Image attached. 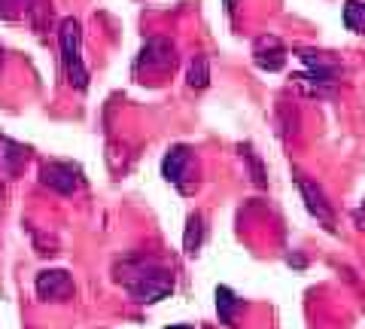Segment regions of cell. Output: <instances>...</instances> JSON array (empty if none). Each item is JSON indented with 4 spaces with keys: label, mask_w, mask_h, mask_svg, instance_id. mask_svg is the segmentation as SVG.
<instances>
[{
    "label": "cell",
    "mask_w": 365,
    "mask_h": 329,
    "mask_svg": "<svg viewBox=\"0 0 365 329\" xmlns=\"http://www.w3.org/2000/svg\"><path fill=\"white\" fill-rule=\"evenodd\" d=\"M253 61L262 71H280L287 64V46L274 37V34H265L253 43Z\"/></svg>",
    "instance_id": "cell-8"
},
{
    "label": "cell",
    "mask_w": 365,
    "mask_h": 329,
    "mask_svg": "<svg viewBox=\"0 0 365 329\" xmlns=\"http://www.w3.org/2000/svg\"><path fill=\"white\" fill-rule=\"evenodd\" d=\"M210 83V67H207V59L204 55H195L189 64V86L192 88H204Z\"/></svg>",
    "instance_id": "cell-12"
},
{
    "label": "cell",
    "mask_w": 365,
    "mask_h": 329,
    "mask_svg": "<svg viewBox=\"0 0 365 329\" xmlns=\"http://www.w3.org/2000/svg\"><path fill=\"white\" fill-rule=\"evenodd\" d=\"M353 223H356V226H359V229L365 232V198L359 201V208H356V211H353Z\"/></svg>",
    "instance_id": "cell-14"
},
{
    "label": "cell",
    "mask_w": 365,
    "mask_h": 329,
    "mask_svg": "<svg viewBox=\"0 0 365 329\" xmlns=\"http://www.w3.org/2000/svg\"><path fill=\"white\" fill-rule=\"evenodd\" d=\"M177 64V55H174V43L165 40V37H153L146 40V46L140 49V55H137V71H158L165 74L170 71V67Z\"/></svg>",
    "instance_id": "cell-5"
},
{
    "label": "cell",
    "mask_w": 365,
    "mask_h": 329,
    "mask_svg": "<svg viewBox=\"0 0 365 329\" xmlns=\"http://www.w3.org/2000/svg\"><path fill=\"white\" fill-rule=\"evenodd\" d=\"M295 186H299L302 192V198L307 204V211H311V217H317V223L323 226L326 232H335V211H332V204L326 201V192L319 189L314 180H307L304 174L295 171Z\"/></svg>",
    "instance_id": "cell-4"
},
{
    "label": "cell",
    "mask_w": 365,
    "mask_h": 329,
    "mask_svg": "<svg viewBox=\"0 0 365 329\" xmlns=\"http://www.w3.org/2000/svg\"><path fill=\"white\" fill-rule=\"evenodd\" d=\"M40 180L49 189L71 196V192H76L79 186H83V171H79L76 165H71V162H49V165H43Z\"/></svg>",
    "instance_id": "cell-7"
},
{
    "label": "cell",
    "mask_w": 365,
    "mask_h": 329,
    "mask_svg": "<svg viewBox=\"0 0 365 329\" xmlns=\"http://www.w3.org/2000/svg\"><path fill=\"white\" fill-rule=\"evenodd\" d=\"M244 308V299H237L228 287H216V311L225 326H235V311Z\"/></svg>",
    "instance_id": "cell-10"
},
{
    "label": "cell",
    "mask_w": 365,
    "mask_h": 329,
    "mask_svg": "<svg viewBox=\"0 0 365 329\" xmlns=\"http://www.w3.org/2000/svg\"><path fill=\"white\" fill-rule=\"evenodd\" d=\"M204 241V217L201 213H192L189 217V229H186V253H195Z\"/></svg>",
    "instance_id": "cell-13"
},
{
    "label": "cell",
    "mask_w": 365,
    "mask_h": 329,
    "mask_svg": "<svg viewBox=\"0 0 365 329\" xmlns=\"http://www.w3.org/2000/svg\"><path fill=\"white\" fill-rule=\"evenodd\" d=\"M125 290L137 302H158L174 290V275L165 265H158L155 259H137V268L125 278Z\"/></svg>",
    "instance_id": "cell-1"
},
{
    "label": "cell",
    "mask_w": 365,
    "mask_h": 329,
    "mask_svg": "<svg viewBox=\"0 0 365 329\" xmlns=\"http://www.w3.org/2000/svg\"><path fill=\"white\" fill-rule=\"evenodd\" d=\"M192 174V150L189 146H170L168 156L162 158V177L168 183H174L180 192H192V186L186 183V177Z\"/></svg>",
    "instance_id": "cell-6"
},
{
    "label": "cell",
    "mask_w": 365,
    "mask_h": 329,
    "mask_svg": "<svg viewBox=\"0 0 365 329\" xmlns=\"http://www.w3.org/2000/svg\"><path fill=\"white\" fill-rule=\"evenodd\" d=\"M299 59L304 61L307 71L304 74H295L292 79L299 83L302 88H307V95H329L335 86V76H338V61L326 59L323 52H307L302 49Z\"/></svg>",
    "instance_id": "cell-2"
},
{
    "label": "cell",
    "mask_w": 365,
    "mask_h": 329,
    "mask_svg": "<svg viewBox=\"0 0 365 329\" xmlns=\"http://www.w3.org/2000/svg\"><path fill=\"white\" fill-rule=\"evenodd\" d=\"M73 290V280L67 271H43V275L37 278V293L43 299H64L67 293Z\"/></svg>",
    "instance_id": "cell-9"
},
{
    "label": "cell",
    "mask_w": 365,
    "mask_h": 329,
    "mask_svg": "<svg viewBox=\"0 0 365 329\" xmlns=\"http://www.w3.org/2000/svg\"><path fill=\"white\" fill-rule=\"evenodd\" d=\"M168 329H192V326H168Z\"/></svg>",
    "instance_id": "cell-15"
},
{
    "label": "cell",
    "mask_w": 365,
    "mask_h": 329,
    "mask_svg": "<svg viewBox=\"0 0 365 329\" xmlns=\"http://www.w3.org/2000/svg\"><path fill=\"white\" fill-rule=\"evenodd\" d=\"M61 61H64V71H67V79H71V86H76L79 92L88 86V71L83 64V31H79V21L76 19H64L61 21Z\"/></svg>",
    "instance_id": "cell-3"
},
{
    "label": "cell",
    "mask_w": 365,
    "mask_h": 329,
    "mask_svg": "<svg viewBox=\"0 0 365 329\" xmlns=\"http://www.w3.org/2000/svg\"><path fill=\"white\" fill-rule=\"evenodd\" d=\"M344 25L353 34H365V4H359V0H347L344 4Z\"/></svg>",
    "instance_id": "cell-11"
}]
</instances>
